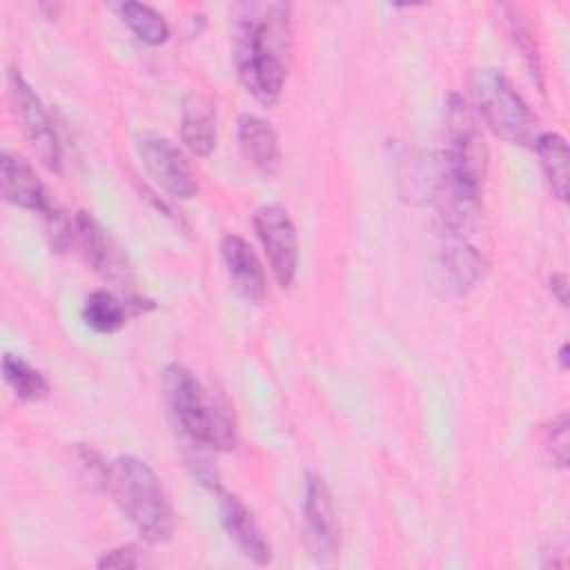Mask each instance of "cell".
<instances>
[{"mask_svg": "<svg viewBox=\"0 0 570 570\" xmlns=\"http://www.w3.org/2000/svg\"><path fill=\"white\" fill-rule=\"evenodd\" d=\"M292 49V4L238 2L234 7V62L243 87L265 107L283 91Z\"/></svg>", "mask_w": 570, "mask_h": 570, "instance_id": "1", "label": "cell"}, {"mask_svg": "<svg viewBox=\"0 0 570 570\" xmlns=\"http://www.w3.org/2000/svg\"><path fill=\"white\" fill-rule=\"evenodd\" d=\"M163 385L174 425L194 452L234 448L236 432L227 410L200 385L194 372L171 363L163 372Z\"/></svg>", "mask_w": 570, "mask_h": 570, "instance_id": "2", "label": "cell"}, {"mask_svg": "<svg viewBox=\"0 0 570 570\" xmlns=\"http://www.w3.org/2000/svg\"><path fill=\"white\" fill-rule=\"evenodd\" d=\"M107 490L142 541L158 546L171 539L174 514L151 465L134 454L118 456L107 472Z\"/></svg>", "mask_w": 570, "mask_h": 570, "instance_id": "3", "label": "cell"}, {"mask_svg": "<svg viewBox=\"0 0 570 570\" xmlns=\"http://www.w3.org/2000/svg\"><path fill=\"white\" fill-rule=\"evenodd\" d=\"M472 96L483 122L494 136L510 145L534 142V116L503 71H476L472 78Z\"/></svg>", "mask_w": 570, "mask_h": 570, "instance_id": "4", "label": "cell"}, {"mask_svg": "<svg viewBox=\"0 0 570 570\" xmlns=\"http://www.w3.org/2000/svg\"><path fill=\"white\" fill-rule=\"evenodd\" d=\"M7 89L9 102L13 109L16 120L20 122L29 145L33 147L40 163L49 169L60 174L62 169V145L49 111L45 109L42 100L33 91V87L24 80L18 69H9L7 73Z\"/></svg>", "mask_w": 570, "mask_h": 570, "instance_id": "5", "label": "cell"}, {"mask_svg": "<svg viewBox=\"0 0 570 570\" xmlns=\"http://www.w3.org/2000/svg\"><path fill=\"white\" fill-rule=\"evenodd\" d=\"M254 229L276 283L289 287L298 269V238L287 209L276 203L258 207L254 212Z\"/></svg>", "mask_w": 570, "mask_h": 570, "instance_id": "6", "label": "cell"}, {"mask_svg": "<svg viewBox=\"0 0 570 570\" xmlns=\"http://www.w3.org/2000/svg\"><path fill=\"white\" fill-rule=\"evenodd\" d=\"M142 167L169 196L189 200L198 194L196 174L185 154L160 134H142L136 140Z\"/></svg>", "mask_w": 570, "mask_h": 570, "instance_id": "7", "label": "cell"}, {"mask_svg": "<svg viewBox=\"0 0 570 570\" xmlns=\"http://www.w3.org/2000/svg\"><path fill=\"white\" fill-rule=\"evenodd\" d=\"M303 532H305L307 548L312 550L314 557L327 559L336 554L338 541H341L338 517H336L327 483L314 472H307L305 476Z\"/></svg>", "mask_w": 570, "mask_h": 570, "instance_id": "8", "label": "cell"}, {"mask_svg": "<svg viewBox=\"0 0 570 570\" xmlns=\"http://www.w3.org/2000/svg\"><path fill=\"white\" fill-rule=\"evenodd\" d=\"M73 234L87 263H91L98 274L118 287H127L131 283V272L120 247L89 212L76 214Z\"/></svg>", "mask_w": 570, "mask_h": 570, "instance_id": "9", "label": "cell"}, {"mask_svg": "<svg viewBox=\"0 0 570 570\" xmlns=\"http://www.w3.org/2000/svg\"><path fill=\"white\" fill-rule=\"evenodd\" d=\"M0 194L7 203L33 214L49 216L56 209L31 163L11 151L0 156Z\"/></svg>", "mask_w": 570, "mask_h": 570, "instance_id": "10", "label": "cell"}, {"mask_svg": "<svg viewBox=\"0 0 570 570\" xmlns=\"http://www.w3.org/2000/svg\"><path fill=\"white\" fill-rule=\"evenodd\" d=\"M218 512L227 537L236 543L245 559L256 566H265L272 561L269 541L265 539L249 508L236 494L218 492Z\"/></svg>", "mask_w": 570, "mask_h": 570, "instance_id": "11", "label": "cell"}, {"mask_svg": "<svg viewBox=\"0 0 570 570\" xmlns=\"http://www.w3.org/2000/svg\"><path fill=\"white\" fill-rule=\"evenodd\" d=\"M220 256L234 289L245 301L261 303L265 298V272L252 245L236 234H225L220 238Z\"/></svg>", "mask_w": 570, "mask_h": 570, "instance_id": "12", "label": "cell"}, {"mask_svg": "<svg viewBox=\"0 0 570 570\" xmlns=\"http://www.w3.org/2000/svg\"><path fill=\"white\" fill-rule=\"evenodd\" d=\"M441 269L448 287L454 294H468L485 278L488 263L485 256L465 240V236L445 232V243L441 249Z\"/></svg>", "mask_w": 570, "mask_h": 570, "instance_id": "13", "label": "cell"}, {"mask_svg": "<svg viewBox=\"0 0 570 570\" xmlns=\"http://www.w3.org/2000/svg\"><path fill=\"white\" fill-rule=\"evenodd\" d=\"M238 147L245 160L263 176H274L281 167V145L274 127L254 116L243 114L238 118Z\"/></svg>", "mask_w": 570, "mask_h": 570, "instance_id": "14", "label": "cell"}, {"mask_svg": "<svg viewBox=\"0 0 570 570\" xmlns=\"http://www.w3.org/2000/svg\"><path fill=\"white\" fill-rule=\"evenodd\" d=\"M180 136H183V142L187 145V149L200 158H205L214 151L216 138H218L216 109L205 96L189 94L183 100Z\"/></svg>", "mask_w": 570, "mask_h": 570, "instance_id": "15", "label": "cell"}, {"mask_svg": "<svg viewBox=\"0 0 570 570\" xmlns=\"http://www.w3.org/2000/svg\"><path fill=\"white\" fill-rule=\"evenodd\" d=\"M534 149L541 163V169L546 174V180L552 189V194L559 200L568 198V163H570V151L568 142L563 136L554 131H543L534 138Z\"/></svg>", "mask_w": 570, "mask_h": 570, "instance_id": "16", "label": "cell"}, {"mask_svg": "<svg viewBox=\"0 0 570 570\" xmlns=\"http://www.w3.org/2000/svg\"><path fill=\"white\" fill-rule=\"evenodd\" d=\"M129 303L120 301L109 289H94L82 305V321L89 330L98 334H111L120 330L127 321Z\"/></svg>", "mask_w": 570, "mask_h": 570, "instance_id": "17", "label": "cell"}, {"mask_svg": "<svg viewBox=\"0 0 570 570\" xmlns=\"http://www.w3.org/2000/svg\"><path fill=\"white\" fill-rule=\"evenodd\" d=\"M118 13L140 42H145L149 47H158V45L167 42L169 24L154 7L145 4V2L127 0V2L118 4Z\"/></svg>", "mask_w": 570, "mask_h": 570, "instance_id": "18", "label": "cell"}, {"mask_svg": "<svg viewBox=\"0 0 570 570\" xmlns=\"http://www.w3.org/2000/svg\"><path fill=\"white\" fill-rule=\"evenodd\" d=\"M503 13V22H505V31L510 36V40L514 42V47L519 49L528 73L532 76V80L537 82L539 89H543V67H541V56H539V47L537 40L532 36L530 24L525 22V18L521 16L519 9L510 7V4H501L499 7Z\"/></svg>", "mask_w": 570, "mask_h": 570, "instance_id": "19", "label": "cell"}, {"mask_svg": "<svg viewBox=\"0 0 570 570\" xmlns=\"http://www.w3.org/2000/svg\"><path fill=\"white\" fill-rule=\"evenodd\" d=\"M2 374L7 385L22 401H38L47 394V381L42 372L16 354H4Z\"/></svg>", "mask_w": 570, "mask_h": 570, "instance_id": "20", "label": "cell"}, {"mask_svg": "<svg viewBox=\"0 0 570 570\" xmlns=\"http://www.w3.org/2000/svg\"><path fill=\"white\" fill-rule=\"evenodd\" d=\"M541 450L552 468H568V412H559L548 421L541 434Z\"/></svg>", "mask_w": 570, "mask_h": 570, "instance_id": "21", "label": "cell"}, {"mask_svg": "<svg viewBox=\"0 0 570 570\" xmlns=\"http://www.w3.org/2000/svg\"><path fill=\"white\" fill-rule=\"evenodd\" d=\"M100 570H122V568H145L149 566L147 552L136 543H125L118 548H111L100 554L96 561Z\"/></svg>", "mask_w": 570, "mask_h": 570, "instance_id": "22", "label": "cell"}, {"mask_svg": "<svg viewBox=\"0 0 570 570\" xmlns=\"http://www.w3.org/2000/svg\"><path fill=\"white\" fill-rule=\"evenodd\" d=\"M550 292H552V296H554L561 305H568V278H566V274L554 272V274L550 276Z\"/></svg>", "mask_w": 570, "mask_h": 570, "instance_id": "23", "label": "cell"}, {"mask_svg": "<svg viewBox=\"0 0 570 570\" xmlns=\"http://www.w3.org/2000/svg\"><path fill=\"white\" fill-rule=\"evenodd\" d=\"M559 365H561V370H568V365H570V358H568V343H561V347H559Z\"/></svg>", "mask_w": 570, "mask_h": 570, "instance_id": "24", "label": "cell"}]
</instances>
